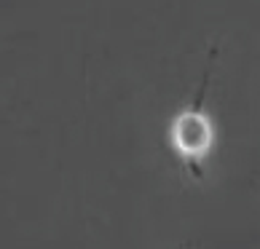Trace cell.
<instances>
[{"label":"cell","instance_id":"6da1fadb","mask_svg":"<svg viewBox=\"0 0 260 249\" xmlns=\"http://www.w3.org/2000/svg\"><path fill=\"white\" fill-rule=\"evenodd\" d=\"M172 142L188 161H201L212 150L215 126H212L207 113L201 110V99H196L193 108L182 110L175 118V123H172Z\"/></svg>","mask_w":260,"mask_h":249}]
</instances>
